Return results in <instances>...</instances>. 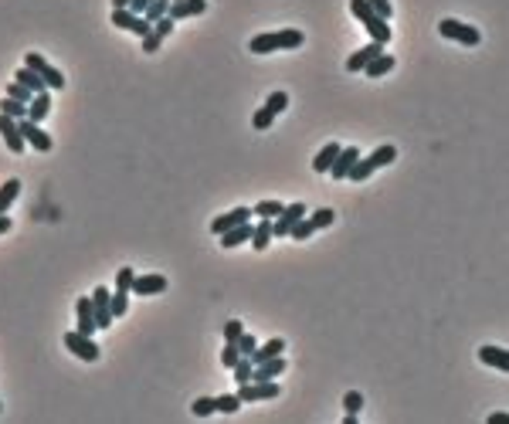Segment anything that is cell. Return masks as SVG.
Here are the masks:
<instances>
[{"label": "cell", "mask_w": 509, "mask_h": 424, "mask_svg": "<svg viewBox=\"0 0 509 424\" xmlns=\"http://www.w3.org/2000/svg\"><path fill=\"white\" fill-rule=\"evenodd\" d=\"M302 41L306 35L299 31V28H285V31H265V35H255V38L248 41V51L251 55H272L278 48H302Z\"/></svg>", "instance_id": "obj_1"}, {"label": "cell", "mask_w": 509, "mask_h": 424, "mask_svg": "<svg viewBox=\"0 0 509 424\" xmlns=\"http://www.w3.org/2000/svg\"><path fill=\"white\" fill-rule=\"evenodd\" d=\"M350 14L367 28V35L377 41V44H387L391 41V21H384L367 0H350Z\"/></svg>", "instance_id": "obj_2"}, {"label": "cell", "mask_w": 509, "mask_h": 424, "mask_svg": "<svg viewBox=\"0 0 509 424\" xmlns=\"http://www.w3.org/2000/svg\"><path fill=\"white\" fill-rule=\"evenodd\" d=\"M397 160V150H394L391 143H384V146H377L374 153H367V156H360L356 160V166L350 170V177L347 180H356V184H363L370 173H377L381 166H387V163H394Z\"/></svg>", "instance_id": "obj_3"}, {"label": "cell", "mask_w": 509, "mask_h": 424, "mask_svg": "<svg viewBox=\"0 0 509 424\" xmlns=\"http://www.w3.org/2000/svg\"><path fill=\"white\" fill-rule=\"evenodd\" d=\"M438 31H441V38H452L455 44H465V48H475V44L482 41L479 28L462 24V21H455V17H445V21L438 24Z\"/></svg>", "instance_id": "obj_4"}, {"label": "cell", "mask_w": 509, "mask_h": 424, "mask_svg": "<svg viewBox=\"0 0 509 424\" xmlns=\"http://www.w3.org/2000/svg\"><path fill=\"white\" fill-rule=\"evenodd\" d=\"M24 65H28V68H35V72L44 78V85H48L51 92L65 88V75H61V72H58V68H55L44 55H38V51H28V55H24Z\"/></svg>", "instance_id": "obj_5"}, {"label": "cell", "mask_w": 509, "mask_h": 424, "mask_svg": "<svg viewBox=\"0 0 509 424\" xmlns=\"http://www.w3.org/2000/svg\"><path fill=\"white\" fill-rule=\"evenodd\" d=\"M109 21H113L116 28H122V31H133V35H140V38H146V35L153 31V24H150L143 14H133L129 7H113Z\"/></svg>", "instance_id": "obj_6"}, {"label": "cell", "mask_w": 509, "mask_h": 424, "mask_svg": "<svg viewBox=\"0 0 509 424\" xmlns=\"http://www.w3.org/2000/svg\"><path fill=\"white\" fill-rule=\"evenodd\" d=\"M285 106H289V95H285V92H272V95H269V102H265L262 109H255L251 126H255V129H269L275 119L285 113Z\"/></svg>", "instance_id": "obj_7"}, {"label": "cell", "mask_w": 509, "mask_h": 424, "mask_svg": "<svg viewBox=\"0 0 509 424\" xmlns=\"http://www.w3.org/2000/svg\"><path fill=\"white\" fill-rule=\"evenodd\" d=\"M282 394L278 380H251V384H238V397L241 404H255V401H272Z\"/></svg>", "instance_id": "obj_8"}, {"label": "cell", "mask_w": 509, "mask_h": 424, "mask_svg": "<svg viewBox=\"0 0 509 424\" xmlns=\"http://www.w3.org/2000/svg\"><path fill=\"white\" fill-rule=\"evenodd\" d=\"M306 214H309V207H306L302 200H296V204H285V211H282V214H278V218L272 221L275 238H289V234H292V228H296V224H299Z\"/></svg>", "instance_id": "obj_9"}, {"label": "cell", "mask_w": 509, "mask_h": 424, "mask_svg": "<svg viewBox=\"0 0 509 424\" xmlns=\"http://www.w3.org/2000/svg\"><path fill=\"white\" fill-rule=\"evenodd\" d=\"M65 349H68V353H75V356L85 360V363H95V360H99V347H95V340H92V336H85V333H79V329H68V333H65Z\"/></svg>", "instance_id": "obj_10"}, {"label": "cell", "mask_w": 509, "mask_h": 424, "mask_svg": "<svg viewBox=\"0 0 509 424\" xmlns=\"http://www.w3.org/2000/svg\"><path fill=\"white\" fill-rule=\"evenodd\" d=\"M17 126H21V136H24V143H28V146H35L38 153H51L55 139L41 129V122H35V119H17Z\"/></svg>", "instance_id": "obj_11"}, {"label": "cell", "mask_w": 509, "mask_h": 424, "mask_svg": "<svg viewBox=\"0 0 509 424\" xmlns=\"http://www.w3.org/2000/svg\"><path fill=\"white\" fill-rule=\"evenodd\" d=\"M92 309H95V322H99V329H109L113 322H116V316H113V292L109 289H92Z\"/></svg>", "instance_id": "obj_12"}, {"label": "cell", "mask_w": 509, "mask_h": 424, "mask_svg": "<svg viewBox=\"0 0 509 424\" xmlns=\"http://www.w3.org/2000/svg\"><path fill=\"white\" fill-rule=\"evenodd\" d=\"M244 221H251V207H231V211H224V214H218L211 221V231L224 234V231H231V228H238V224H244Z\"/></svg>", "instance_id": "obj_13"}, {"label": "cell", "mask_w": 509, "mask_h": 424, "mask_svg": "<svg viewBox=\"0 0 509 424\" xmlns=\"http://www.w3.org/2000/svg\"><path fill=\"white\" fill-rule=\"evenodd\" d=\"M75 319H79V333L85 336H95V329H99V322H95V309H92V296H79V302H75Z\"/></svg>", "instance_id": "obj_14"}, {"label": "cell", "mask_w": 509, "mask_h": 424, "mask_svg": "<svg viewBox=\"0 0 509 424\" xmlns=\"http://www.w3.org/2000/svg\"><path fill=\"white\" fill-rule=\"evenodd\" d=\"M0 136H3V143L10 146V153H24V150H28V143H24V136H21L17 119L3 116V113H0Z\"/></svg>", "instance_id": "obj_15"}, {"label": "cell", "mask_w": 509, "mask_h": 424, "mask_svg": "<svg viewBox=\"0 0 509 424\" xmlns=\"http://www.w3.org/2000/svg\"><path fill=\"white\" fill-rule=\"evenodd\" d=\"M166 285H170V282H166V275H157V271H153V275H136V278H133V292H136V296H143V299H146V296H160V292H166Z\"/></svg>", "instance_id": "obj_16"}, {"label": "cell", "mask_w": 509, "mask_h": 424, "mask_svg": "<svg viewBox=\"0 0 509 424\" xmlns=\"http://www.w3.org/2000/svg\"><path fill=\"white\" fill-rule=\"evenodd\" d=\"M360 156H363V153H360L356 146H343V150H340V156H336V163L329 166V177H333V180H347Z\"/></svg>", "instance_id": "obj_17"}, {"label": "cell", "mask_w": 509, "mask_h": 424, "mask_svg": "<svg viewBox=\"0 0 509 424\" xmlns=\"http://www.w3.org/2000/svg\"><path fill=\"white\" fill-rule=\"evenodd\" d=\"M381 51H384V44H377V41L363 44L360 51H353L350 58H347V72H363V68H367V65H370V61H374Z\"/></svg>", "instance_id": "obj_18"}, {"label": "cell", "mask_w": 509, "mask_h": 424, "mask_svg": "<svg viewBox=\"0 0 509 424\" xmlns=\"http://www.w3.org/2000/svg\"><path fill=\"white\" fill-rule=\"evenodd\" d=\"M479 360H482L486 367H492V370H503V374H509V349H503V347H482V349H479Z\"/></svg>", "instance_id": "obj_19"}, {"label": "cell", "mask_w": 509, "mask_h": 424, "mask_svg": "<svg viewBox=\"0 0 509 424\" xmlns=\"http://www.w3.org/2000/svg\"><path fill=\"white\" fill-rule=\"evenodd\" d=\"M285 356H272V360H265V363H255V380H278L282 374H285Z\"/></svg>", "instance_id": "obj_20"}, {"label": "cell", "mask_w": 509, "mask_h": 424, "mask_svg": "<svg viewBox=\"0 0 509 424\" xmlns=\"http://www.w3.org/2000/svg\"><path fill=\"white\" fill-rule=\"evenodd\" d=\"M251 234H255V224L244 221V224H238V228H231V231L218 234V238H221V248H238V244L251 241Z\"/></svg>", "instance_id": "obj_21"}, {"label": "cell", "mask_w": 509, "mask_h": 424, "mask_svg": "<svg viewBox=\"0 0 509 424\" xmlns=\"http://www.w3.org/2000/svg\"><path fill=\"white\" fill-rule=\"evenodd\" d=\"M207 10V0H180V3H170V17L173 21H184V17H197Z\"/></svg>", "instance_id": "obj_22"}, {"label": "cell", "mask_w": 509, "mask_h": 424, "mask_svg": "<svg viewBox=\"0 0 509 424\" xmlns=\"http://www.w3.org/2000/svg\"><path fill=\"white\" fill-rule=\"evenodd\" d=\"M340 150H343L340 143H326V146H323V150L316 153V160H313V170H316V173H329V166L336 163Z\"/></svg>", "instance_id": "obj_23"}, {"label": "cell", "mask_w": 509, "mask_h": 424, "mask_svg": "<svg viewBox=\"0 0 509 424\" xmlns=\"http://www.w3.org/2000/svg\"><path fill=\"white\" fill-rule=\"evenodd\" d=\"M21 197V180L17 177H10V180H3L0 184V214H10V204Z\"/></svg>", "instance_id": "obj_24"}, {"label": "cell", "mask_w": 509, "mask_h": 424, "mask_svg": "<svg viewBox=\"0 0 509 424\" xmlns=\"http://www.w3.org/2000/svg\"><path fill=\"white\" fill-rule=\"evenodd\" d=\"M272 238H275L272 221H269V218H258V224H255V234H251V248H255V251H265Z\"/></svg>", "instance_id": "obj_25"}, {"label": "cell", "mask_w": 509, "mask_h": 424, "mask_svg": "<svg viewBox=\"0 0 509 424\" xmlns=\"http://www.w3.org/2000/svg\"><path fill=\"white\" fill-rule=\"evenodd\" d=\"M17 81H21V85H28V88H31V92H35V95H38V92H51V88H48V85H44V78L38 75V72H35V68H28V65H21V68H17Z\"/></svg>", "instance_id": "obj_26"}, {"label": "cell", "mask_w": 509, "mask_h": 424, "mask_svg": "<svg viewBox=\"0 0 509 424\" xmlns=\"http://www.w3.org/2000/svg\"><path fill=\"white\" fill-rule=\"evenodd\" d=\"M285 353V340L282 336H275V340H269V343H258V349H255V363H265V360H272V356H282Z\"/></svg>", "instance_id": "obj_27"}, {"label": "cell", "mask_w": 509, "mask_h": 424, "mask_svg": "<svg viewBox=\"0 0 509 424\" xmlns=\"http://www.w3.org/2000/svg\"><path fill=\"white\" fill-rule=\"evenodd\" d=\"M394 65H397V61H394V55L381 51V55H377V58H374V61H370V65L363 68V75H367V78H381V75H387Z\"/></svg>", "instance_id": "obj_28"}, {"label": "cell", "mask_w": 509, "mask_h": 424, "mask_svg": "<svg viewBox=\"0 0 509 424\" xmlns=\"http://www.w3.org/2000/svg\"><path fill=\"white\" fill-rule=\"evenodd\" d=\"M51 113V92H38L31 102H28V119H35V122H41V119Z\"/></svg>", "instance_id": "obj_29"}, {"label": "cell", "mask_w": 509, "mask_h": 424, "mask_svg": "<svg viewBox=\"0 0 509 424\" xmlns=\"http://www.w3.org/2000/svg\"><path fill=\"white\" fill-rule=\"evenodd\" d=\"M360 407H363V394H360V390H350V394H343V411H347L343 424H356V414H360Z\"/></svg>", "instance_id": "obj_30"}, {"label": "cell", "mask_w": 509, "mask_h": 424, "mask_svg": "<svg viewBox=\"0 0 509 424\" xmlns=\"http://www.w3.org/2000/svg\"><path fill=\"white\" fill-rule=\"evenodd\" d=\"M231 374H235L238 384H251L255 380V360L251 356H241L235 367H231Z\"/></svg>", "instance_id": "obj_31"}, {"label": "cell", "mask_w": 509, "mask_h": 424, "mask_svg": "<svg viewBox=\"0 0 509 424\" xmlns=\"http://www.w3.org/2000/svg\"><path fill=\"white\" fill-rule=\"evenodd\" d=\"M282 211H285V204H282V200H258V204L251 207V214H255V218H269V221H275Z\"/></svg>", "instance_id": "obj_32"}, {"label": "cell", "mask_w": 509, "mask_h": 424, "mask_svg": "<svg viewBox=\"0 0 509 424\" xmlns=\"http://www.w3.org/2000/svg\"><path fill=\"white\" fill-rule=\"evenodd\" d=\"M309 221H313L316 231H323V228H333V224H336V211H333V207H316L313 214H309Z\"/></svg>", "instance_id": "obj_33"}, {"label": "cell", "mask_w": 509, "mask_h": 424, "mask_svg": "<svg viewBox=\"0 0 509 424\" xmlns=\"http://www.w3.org/2000/svg\"><path fill=\"white\" fill-rule=\"evenodd\" d=\"M0 113L10 116V119H28V106L17 102V99H10V95H3V99H0Z\"/></svg>", "instance_id": "obj_34"}, {"label": "cell", "mask_w": 509, "mask_h": 424, "mask_svg": "<svg viewBox=\"0 0 509 424\" xmlns=\"http://www.w3.org/2000/svg\"><path fill=\"white\" fill-rule=\"evenodd\" d=\"M191 414H194V418H211V414H218V397H197L194 404H191Z\"/></svg>", "instance_id": "obj_35"}, {"label": "cell", "mask_w": 509, "mask_h": 424, "mask_svg": "<svg viewBox=\"0 0 509 424\" xmlns=\"http://www.w3.org/2000/svg\"><path fill=\"white\" fill-rule=\"evenodd\" d=\"M166 14H170V0H153V3H150V7L143 10V17H146L150 24H157V21H163Z\"/></svg>", "instance_id": "obj_36"}, {"label": "cell", "mask_w": 509, "mask_h": 424, "mask_svg": "<svg viewBox=\"0 0 509 424\" xmlns=\"http://www.w3.org/2000/svg\"><path fill=\"white\" fill-rule=\"evenodd\" d=\"M241 411V397H238V390L235 394H221L218 397V414H238Z\"/></svg>", "instance_id": "obj_37"}, {"label": "cell", "mask_w": 509, "mask_h": 424, "mask_svg": "<svg viewBox=\"0 0 509 424\" xmlns=\"http://www.w3.org/2000/svg\"><path fill=\"white\" fill-rule=\"evenodd\" d=\"M7 95H10V99H17V102H24V106H28V102H31V99H35V92H31V88H28V85H21V81H17V78H14V81H10V85H7Z\"/></svg>", "instance_id": "obj_38"}, {"label": "cell", "mask_w": 509, "mask_h": 424, "mask_svg": "<svg viewBox=\"0 0 509 424\" xmlns=\"http://www.w3.org/2000/svg\"><path fill=\"white\" fill-rule=\"evenodd\" d=\"M133 278H136V271L129 269V265H122L116 271V289L119 292H133Z\"/></svg>", "instance_id": "obj_39"}, {"label": "cell", "mask_w": 509, "mask_h": 424, "mask_svg": "<svg viewBox=\"0 0 509 424\" xmlns=\"http://www.w3.org/2000/svg\"><path fill=\"white\" fill-rule=\"evenodd\" d=\"M238 360H241V349H238V343H224V349H221V367H224V370H231Z\"/></svg>", "instance_id": "obj_40"}, {"label": "cell", "mask_w": 509, "mask_h": 424, "mask_svg": "<svg viewBox=\"0 0 509 424\" xmlns=\"http://www.w3.org/2000/svg\"><path fill=\"white\" fill-rule=\"evenodd\" d=\"M126 312H129V292H113V316H116V319H122V316H126Z\"/></svg>", "instance_id": "obj_41"}, {"label": "cell", "mask_w": 509, "mask_h": 424, "mask_svg": "<svg viewBox=\"0 0 509 424\" xmlns=\"http://www.w3.org/2000/svg\"><path fill=\"white\" fill-rule=\"evenodd\" d=\"M241 333H244V322H241V319H228V326H224V343H238Z\"/></svg>", "instance_id": "obj_42"}, {"label": "cell", "mask_w": 509, "mask_h": 424, "mask_svg": "<svg viewBox=\"0 0 509 424\" xmlns=\"http://www.w3.org/2000/svg\"><path fill=\"white\" fill-rule=\"evenodd\" d=\"M309 234H316V228H313V221H309V214H306V218H302V221L292 228V234H289V238H296V241H306Z\"/></svg>", "instance_id": "obj_43"}, {"label": "cell", "mask_w": 509, "mask_h": 424, "mask_svg": "<svg viewBox=\"0 0 509 424\" xmlns=\"http://www.w3.org/2000/svg\"><path fill=\"white\" fill-rule=\"evenodd\" d=\"M238 349H241V356H255V349H258V340H255L251 333H241V340H238Z\"/></svg>", "instance_id": "obj_44"}, {"label": "cell", "mask_w": 509, "mask_h": 424, "mask_svg": "<svg viewBox=\"0 0 509 424\" xmlns=\"http://www.w3.org/2000/svg\"><path fill=\"white\" fill-rule=\"evenodd\" d=\"M160 44H163V38H160L157 31H150V35L143 38V55H157Z\"/></svg>", "instance_id": "obj_45"}, {"label": "cell", "mask_w": 509, "mask_h": 424, "mask_svg": "<svg viewBox=\"0 0 509 424\" xmlns=\"http://www.w3.org/2000/svg\"><path fill=\"white\" fill-rule=\"evenodd\" d=\"M173 24H177V21H173V17L166 14L163 21H157V24H153V31H157L160 38H170V35H173Z\"/></svg>", "instance_id": "obj_46"}, {"label": "cell", "mask_w": 509, "mask_h": 424, "mask_svg": "<svg viewBox=\"0 0 509 424\" xmlns=\"http://www.w3.org/2000/svg\"><path fill=\"white\" fill-rule=\"evenodd\" d=\"M367 3H370V7H374V10H377V14L384 17V21H391V17H394V10H391V0H367Z\"/></svg>", "instance_id": "obj_47"}, {"label": "cell", "mask_w": 509, "mask_h": 424, "mask_svg": "<svg viewBox=\"0 0 509 424\" xmlns=\"http://www.w3.org/2000/svg\"><path fill=\"white\" fill-rule=\"evenodd\" d=\"M489 424H509V411H492V414H489Z\"/></svg>", "instance_id": "obj_48"}, {"label": "cell", "mask_w": 509, "mask_h": 424, "mask_svg": "<svg viewBox=\"0 0 509 424\" xmlns=\"http://www.w3.org/2000/svg\"><path fill=\"white\" fill-rule=\"evenodd\" d=\"M150 3H153V0H133V3H129V10H133V14H143Z\"/></svg>", "instance_id": "obj_49"}, {"label": "cell", "mask_w": 509, "mask_h": 424, "mask_svg": "<svg viewBox=\"0 0 509 424\" xmlns=\"http://www.w3.org/2000/svg\"><path fill=\"white\" fill-rule=\"evenodd\" d=\"M14 228V221H10V214H0V234H7Z\"/></svg>", "instance_id": "obj_50"}, {"label": "cell", "mask_w": 509, "mask_h": 424, "mask_svg": "<svg viewBox=\"0 0 509 424\" xmlns=\"http://www.w3.org/2000/svg\"><path fill=\"white\" fill-rule=\"evenodd\" d=\"M133 0H113V7H129Z\"/></svg>", "instance_id": "obj_51"}, {"label": "cell", "mask_w": 509, "mask_h": 424, "mask_svg": "<svg viewBox=\"0 0 509 424\" xmlns=\"http://www.w3.org/2000/svg\"><path fill=\"white\" fill-rule=\"evenodd\" d=\"M170 3H180V0H170Z\"/></svg>", "instance_id": "obj_52"}, {"label": "cell", "mask_w": 509, "mask_h": 424, "mask_svg": "<svg viewBox=\"0 0 509 424\" xmlns=\"http://www.w3.org/2000/svg\"><path fill=\"white\" fill-rule=\"evenodd\" d=\"M0 414H3V404H0Z\"/></svg>", "instance_id": "obj_53"}]
</instances>
